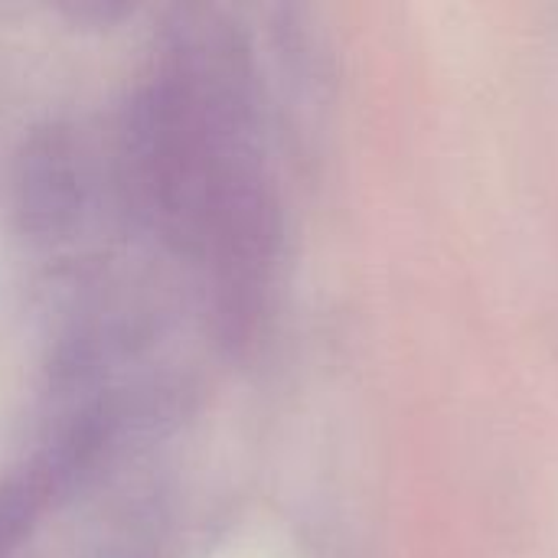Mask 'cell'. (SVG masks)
I'll return each instance as SVG.
<instances>
[{"mask_svg": "<svg viewBox=\"0 0 558 558\" xmlns=\"http://www.w3.org/2000/svg\"><path fill=\"white\" fill-rule=\"evenodd\" d=\"M39 497V481L36 477H13L0 484V556L13 546V539L20 536L23 523L33 517Z\"/></svg>", "mask_w": 558, "mask_h": 558, "instance_id": "2", "label": "cell"}, {"mask_svg": "<svg viewBox=\"0 0 558 558\" xmlns=\"http://www.w3.org/2000/svg\"><path fill=\"white\" fill-rule=\"evenodd\" d=\"M141 157L167 226L213 265L219 284L252 262L262 186L248 147V108L219 29L183 33L160 59L141 111Z\"/></svg>", "mask_w": 558, "mask_h": 558, "instance_id": "1", "label": "cell"}]
</instances>
